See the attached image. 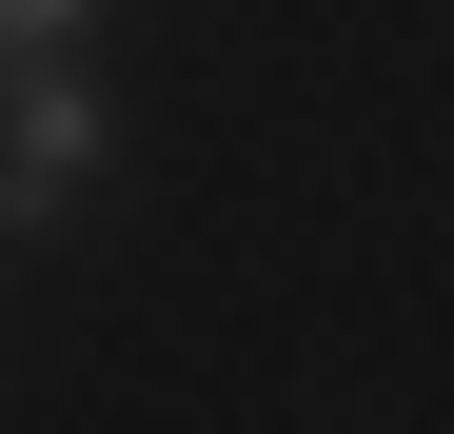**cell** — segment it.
I'll use <instances>...</instances> for the list:
<instances>
[{
  "label": "cell",
  "mask_w": 454,
  "mask_h": 434,
  "mask_svg": "<svg viewBox=\"0 0 454 434\" xmlns=\"http://www.w3.org/2000/svg\"><path fill=\"white\" fill-rule=\"evenodd\" d=\"M80 20H99V0H0V59H59Z\"/></svg>",
  "instance_id": "1"
}]
</instances>
